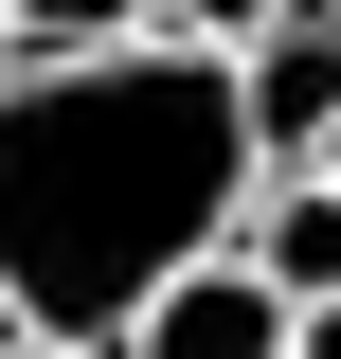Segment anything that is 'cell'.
<instances>
[{
    "label": "cell",
    "instance_id": "1",
    "mask_svg": "<svg viewBox=\"0 0 341 359\" xmlns=\"http://www.w3.org/2000/svg\"><path fill=\"white\" fill-rule=\"evenodd\" d=\"M252 126H234V54H72V72H0V323L18 341L126 359V323L180 269L234 252L252 216Z\"/></svg>",
    "mask_w": 341,
    "mask_h": 359
},
{
    "label": "cell",
    "instance_id": "2",
    "mask_svg": "<svg viewBox=\"0 0 341 359\" xmlns=\"http://www.w3.org/2000/svg\"><path fill=\"white\" fill-rule=\"evenodd\" d=\"M234 126H252V162L269 180H305L341 144V0H288L252 54H234Z\"/></svg>",
    "mask_w": 341,
    "mask_h": 359
},
{
    "label": "cell",
    "instance_id": "3",
    "mask_svg": "<svg viewBox=\"0 0 341 359\" xmlns=\"http://www.w3.org/2000/svg\"><path fill=\"white\" fill-rule=\"evenodd\" d=\"M126 359H288V306H269L252 269L215 252V269H180L162 306H144V323H126Z\"/></svg>",
    "mask_w": 341,
    "mask_h": 359
},
{
    "label": "cell",
    "instance_id": "4",
    "mask_svg": "<svg viewBox=\"0 0 341 359\" xmlns=\"http://www.w3.org/2000/svg\"><path fill=\"white\" fill-rule=\"evenodd\" d=\"M162 0H18V72H72V54H144Z\"/></svg>",
    "mask_w": 341,
    "mask_h": 359
},
{
    "label": "cell",
    "instance_id": "5",
    "mask_svg": "<svg viewBox=\"0 0 341 359\" xmlns=\"http://www.w3.org/2000/svg\"><path fill=\"white\" fill-rule=\"evenodd\" d=\"M269 18H288V0H162V36H180V54H252Z\"/></svg>",
    "mask_w": 341,
    "mask_h": 359
},
{
    "label": "cell",
    "instance_id": "6",
    "mask_svg": "<svg viewBox=\"0 0 341 359\" xmlns=\"http://www.w3.org/2000/svg\"><path fill=\"white\" fill-rule=\"evenodd\" d=\"M288 359H341V306H305V323H288Z\"/></svg>",
    "mask_w": 341,
    "mask_h": 359
},
{
    "label": "cell",
    "instance_id": "7",
    "mask_svg": "<svg viewBox=\"0 0 341 359\" xmlns=\"http://www.w3.org/2000/svg\"><path fill=\"white\" fill-rule=\"evenodd\" d=\"M0 359H90V341H0Z\"/></svg>",
    "mask_w": 341,
    "mask_h": 359
},
{
    "label": "cell",
    "instance_id": "8",
    "mask_svg": "<svg viewBox=\"0 0 341 359\" xmlns=\"http://www.w3.org/2000/svg\"><path fill=\"white\" fill-rule=\"evenodd\" d=\"M0 72H18V0H0Z\"/></svg>",
    "mask_w": 341,
    "mask_h": 359
},
{
    "label": "cell",
    "instance_id": "9",
    "mask_svg": "<svg viewBox=\"0 0 341 359\" xmlns=\"http://www.w3.org/2000/svg\"><path fill=\"white\" fill-rule=\"evenodd\" d=\"M305 180H323V198H341V144H323V162H305Z\"/></svg>",
    "mask_w": 341,
    "mask_h": 359
},
{
    "label": "cell",
    "instance_id": "10",
    "mask_svg": "<svg viewBox=\"0 0 341 359\" xmlns=\"http://www.w3.org/2000/svg\"><path fill=\"white\" fill-rule=\"evenodd\" d=\"M0 341H18V323H0Z\"/></svg>",
    "mask_w": 341,
    "mask_h": 359
}]
</instances>
